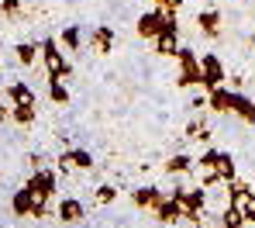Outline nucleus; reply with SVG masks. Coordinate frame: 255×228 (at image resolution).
<instances>
[{
	"instance_id": "4be33fe9",
	"label": "nucleus",
	"mask_w": 255,
	"mask_h": 228,
	"mask_svg": "<svg viewBox=\"0 0 255 228\" xmlns=\"http://www.w3.org/2000/svg\"><path fill=\"white\" fill-rule=\"evenodd\" d=\"M48 97H52V104H69V90H66V83L55 80V76H48Z\"/></svg>"
},
{
	"instance_id": "dca6fc26",
	"label": "nucleus",
	"mask_w": 255,
	"mask_h": 228,
	"mask_svg": "<svg viewBox=\"0 0 255 228\" xmlns=\"http://www.w3.org/2000/svg\"><path fill=\"white\" fill-rule=\"evenodd\" d=\"M155 218H159L162 225H179V222H183V204H179L176 197H166V201L159 204Z\"/></svg>"
},
{
	"instance_id": "9b49d317",
	"label": "nucleus",
	"mask_w": 255,
	"mask_h": 228,
	"mask_svg": "<svg viewBox=\"0 0 255 228\" xmlns=\"http://www.w3.org/2000/svg\"><path fill=\"white\" fill-rule=\"evenodd\" d=\"M90 48H93L97 55H107V52L114 48V28H111V24H97V28L90 31Z\"/></svg>"
},
{
	"instance_id": "bb28decb",
	"label": "nucleus",
	"mask_w": 255,
	"mask_h": 228,
	"mask_svg": "<svg viewBox=\"0 0 255 228\" xmlns=\"http://www.w3.org/2000/svg\"><path fill=\"white\" fill-rule=\"evenodd\" d=\"M155 7H159V10H176V14H179L183 0H155Z\"/></svg>"
},
{
	"instance_id": "f03ea898",
	"label": "nucleus",
	"mask_w": 255,
	"mask_h": 228,
	"mask_svg": "<svg viewBox=\"0 0 255 228\" xmlns=\"http://www.w3.org/2000/svg\"><path fill=\"white\" fill-rule=\"evenodd\" d=\"M200 73H204V90L224 87V80H228V69H224V62H221L217 52H204L200 55Z\"/></svg>"
},
{
	"instance_id": "c756f323",
	"label": "nucleus",
	"mask_w": 255,
	"mask_h": 228,
	"mask_svg": "<svg viewBox=\"0 0 255 228\" xmlns=\"http://www.w3.org/2000/svg\"><path fill=\"white\" fill-rule=\"evenodd\" d=\"M249 222H252V225H255V208H252V215H249Z\"/></svg>"
},
{
	"instance_id": "412c9836",
	"label": "nucleus",
	"mask_w": 255,
	"mask_h": 228,
	"mask_svg": "<svg viewBox=\"0 0 255 228\" xmlns=\"http://www.w3.org/2000/svg\"><path fill=\"white\" fill-rule=\"evenodd\" d=\"M14 55H17V62H21V66H35V59H38V45L21 42V45H14Z\"/></svg>"
},
{
	"instance_id": "f3484780",
	"label": "nucleus",
	"mask_w": 255,
	"mask_h": 228,
	"mask_svg": "<svg viewBox=\"0 0 255 228\" xmlns=\"http://www.w3.org/2000/svg\"><path fill=\"white\" fill-rule=\"evenodd\" d=\"M190 170H197V166H193V159H190L186 152H176V156H169V159H166V173H169V177L190 173Z\"/></svg>"
},
{
	"instance_id": "20e7f679",
	"label": "nucleus",
	"mask_w": 255,
	"mask_h": 228,
	"mask_svg": "<svg viewBox=\"0 0 255 228\" xmlns=\"http://www.w3.org/2000/svg\"><path fill=\"white\" fill-rule=\"evenodd\" d=\"M169 197H176V201L183 204V218H186L190 211H204V208H207V187H176Z\"/></svg>"
},
{
	"instance_id": "0eeeda50",
	"label": "nucleus",
	"mask_w": 255,
	"mask_h": 228,
	"mask_svg": "<svg viewBox=\"0 0 255 228\" xmlns=\"http://www.w3.org/2000/svg\"><path fill=\"white\" fill-rule=\"evenodd\" d=\"M59 170H62V173H69V170H93V156H90L86 149H62Z\"/></svg>"
},
{
	"instance_id": "423d86ee",
	"label": "nucleus",
	"mask_w": 255,
	"mask_h": 228,
	"mask_svg": "<svg viewBox=\"0 0 255 228\" xmlns=\"http://www.w3.org/2000/svg\"><path fill=\"white\" fill-rule=\"evenodd\" d=\"M24 187H28L38 201H52V197H55V173L42 166V170H35V173L28 177V183H24Z\"/></svg>"
},
{
	"instance_id": "f8f14e48",
	"label": "nucleus",
	"mask_w": 255,
	"mask_h": 228,
	"mask_svg": "<svg viewBox=\"0 0 255 228\" xmlns=\"http://www.w3.org/2000/svg\"><path fill=\"white\" fill-rule=\"evenodd\" d=\"M55 215H59L62 222H69V225H76V222L86 218V208H83V201H76V197H62L59 208H55Z\"/></svg>"
},
{
	"instance_id": "cd10ccee",
	"label": "nucleus",
	"mask_w": 255,
	"mask_h": 228,
	"mask_svg": "<svg viewBox=\"0 0 255 228\" xmlns=\"http://www.w3.org/2000/svg\"><path fill=\"white\" fill-rule=\"evenodd\" d=\"M190 107H193V111H204V107H207V93H204V97H200V93H197V97H193V100H190Z\"/></svg>"
},
{
	"instance_id": "a211bd4d",
	"label": "nucleus",
	"mask_w": 255,
	"mask_h": 228,
	"mask_svg": "<svg viewBox=\"0 0 255 228\" xmlns=\"http://www.w3.org/2000/svg\"><path fill=\"white\" fill-rule=\"evenodd\" d=\"M35 118H38V104H21V107L10 104V121L14 125H31Z\"/></svg>"
},
{
	"instance_id": "9d476101",
	"label": "nucleus",
	"mask_w": 255,
	"mask_h": 228,
	"mask_svg": "<svg viewBox=\"0 0 255 228\" xmlns=\"http://www.w3.org/2000/svg\"><path fill=\"white\" fill-rule=\"evenodd\" d=\"M231 97H235V90H231L228 83L207 90V111H214V114H228V111H231Z\"/></svg>"
},
{
	"instance_id": "393cba45",
	"label": "nucleus",
	"mask_w": 255,
	"mask_h": 228,
	"mask_svg": "<svg viewBox=\"0 0 255 228\" xmlns=\"http://www.w3.org/2000/svg\"><path fill=\"white\" fill-rule=\"evenodd\" d=\"M93 201H97V204H114V201H118V187H111V183H100V187L93 190Z\"/></svg>"
},
{
	"instance_id": "5701e85b",
	"label": "nucleus",
	"mask_w": 255,
	"mask_h": 228,
	"mask_svg": "<svg viewBox=\"0 0 255 228\" xmlns=\"http://www.w3.org/2000/svg\"><path fill=\"white\" fill-rule=\"evenodd\" d=\"M186 138H193V142H211L207 121H190V125H186Z\"/></svg>"
},
{
	"instance_id": "39448f33",
	"label": "nucleus",
	"mask_w": 255,
	"mask_h": 228,
	"mask_svg": "<svg viewBox=\"0 0 255 228\" xmlns=\"http://www.w3.org/2000/svg\"><path fill=\"white\" fill-rule=\"evenodd\" d=\"M162 28H166V10H159V7H152V10H145L141 17H138V24H134V31H138V38H155V35H162Z\"/></svg>"
},
{
	"instance_id": "b1692460",
	"label": "nucleus",
	"mask_w": 255,
	"mask_h": 228,
	"mask_svg": "<svg viewBox=\"0 0 255 228\" xmlns=\"http://www.w3.org/2000/svg\"><path fill=\"white\" fill-rule=\"evenodd\" d=\"M80 42H83L80 28H76V24H66V28H62V45L69 48V52H76V48H80Z\"/></svg>"
},
{
	"instance_id": "2f4dec72",
	"label": "nucleus",
	"mask_w": 255,
	"mask_h": 228,
	"mask_svg": "<svg viewBox=\"0 0 255 228\" xmlns=\"http://www.w3.org/2000/svg\"><path fill=\"white\" fill-rule=\"evenodd\" d=\"M0 48H3V45H0Z\"/></svg>"
},
{
	"instance_id": "a878e982",
	"label": "nucleus",
	"mask_w": 255,
	"mask_h": 228,
	"mask_svg": "<svg viewBox=\"0 0 255 228\" xmlns=\"http://www.w3.org/2000/svg\"><path fill=\"white\" fill-rule=\"evenodd\" d=\"M0 10H3L7 17H14V14L21 10V0H0Z\"/></svg>"
},
{
	"instance_id": "c85d7f7f",
	"label": "nucleus",
	"mask_w": 255,
	"mask_h": 228,
	"mask_svg": "<svg viewBox=\"0 0 255 228\" xmlns=\"http://www.w3.org/2000/svg\"><path fill=\"white\" fill-rule=\"evenodd\" d=\"M28 166L31 170H42V156H28Z\"/></svg>"
},
{
	"instance_id": "7ed1b4c3",
	"label": "nucleus",
	"mask_w": 255,
	"mask_h": 228,
	"mask_svg": "<svg viewBox=\"0 0 255 228\" xmlns=\"http://www.w3.org/2000/svg\"><path fill=\"white\" fill-rule=\"evenodd\" d=\"M228 204H231L235 211H242L245 222H249V215H252V208H255V190L242 180H231L228 183Z\"/></svg>"
},
{
	"instance_id": "2eb2a0df",
	"label": "nucleus",
	"mask_w": 255,
	"mask_h": 228,
	"mask_svg": "<svg viewBox=\"0 0 255 228\" xmlns=\"http://www.w3.org/2000/svg\"><path fill=\"white\" fill-rule=\"evenodd\" d=\"M31 208H35V194H31L28 187L14 190V197H10V211H14L17 218H31Z\"/></svg>"
},
{
	"instance_id": "aec40b11",
	"label": "nucleus",
	"mask_w": 255,
	"mask_h": 228,
	"mask_svg": "<svg viewBox=\"0 0 255 228\" xmlns=\"http://www.w3.org/2000/svg\"><path fill=\"white\" fill-rule=\"evenodd\" d=\"M217 222H221V228H245V225H249V222H245V215H242V211H235L231 204L221 211V218H217Z\"/></svg>"
},
{
	"instance_id": "ddd939ff",
	"label": "nucleus",
	"mask_w": 255,
	"mask_h": 228,
	"mask_svg": "<svg viewBox=\"0 0 255 228\" xmlns=\"http://www.w3.org/2000/svg\"><path fill=\"white\" fill-rule=\"evenodd\" d=\"M231 114H238L245 125H255V100L249 93L235 90V97H231Z\"/></svg>"
},
{
	"instance_id": "4468645a",
	"label": "nucleus",
	"mask_w": 255,
	"mask_h": 228,
	"mask_svg": "<svg viewBox=\"0 0 255 228\" xmlns=\"http://www.w3.org/2000/svg\"><path fill=\"white\" fill-rule=\"evenodd\" d=\"M7 100H10L14 107H21V104H38L35 90H31L24 80H10V87H7Z\"/></svg>"
},
{
	"instance_id": "7c9ffc66",
	"label": "nucleus",
	"mask_w": 255,
	"mask_h": 228,
	"mask_svg": "<svg viewBox=\"0 0 255 228\" xmlns=\"http://www.w3.org/2000/svg\"><path fill=\"white\" fill-rule=\"evenodd\" d=\"M252 190H255V183H252Z\"/></svg>"
},
{
	"instance_id": "6ab92c4d",
	"label": "nucleus",
	"mask_w": 255,
	"mask_h": 228,
	"mask_svg": "<svg viewBox=\"0 0 255 228\" xmlns=\"http://www.w3.org/2000/svg\"><path fill=\"white\" fill-rule=\"evenodd\" d=\"M217 173H221V180H224V183L238 180V163L231 159V152H221V156H217Z\"/></svg>"
},
{
	"instance_id": "f257e3e1",
	"label": "nucleus",
	"mask_w": 255,
	"mask_h": 228,
	"mask_svg": "<svg viewBox=\"0 0 255 228\" xmlns=\"http://www.w3.org/2000/svg\"><path fill=\"white\" fill-rule=\"evenodd\" d=\"M42 66L48 76H55V80H66L69 73H73V66H69V59H66V52L59 48L55 38H42Z\"/></svg>"
},
{
	"instance_id": "6e6552de",
	"label": "nucleus",
	"mask_w": 255,
	"mask_h": 228,
	"mask_svg": "<svg viewBox=\"0 0 255 228\" xmlns=\"http://www.w3.org/2000/svg\"><path fill=\"white\" fill-rule=\"evenodd\" d=\"M131 201H134V208H141V211H159V204L166 201V194L159 190V187H138L134 194H131Z\"/></svg>"
},
{
	"instance_id": "1a4fd4ad",
	"label": "nucleus",
	"mask_w": 255,
	"mask_h": 228,
	"mask_svg": "<svg viewBox=\"0 0 255 228\" xmlns=\"http://www.w3.org/2000/svg\"><path fill=\"white\" fill-rule=\"evenodd\" d=\"M197 31H200L204 38H217V35H221V10H217V7H204V10L197 14Z\"/></svg>"
}]
</instances>
